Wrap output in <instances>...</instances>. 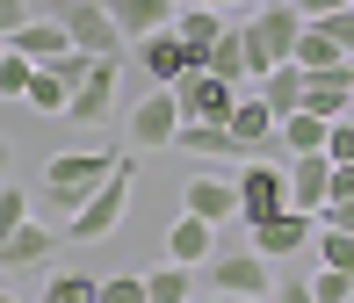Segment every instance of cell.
<instances>
[{
  "label": "cell",
  "instance_id": "obj_1",
  "mask_svg": "<svg viewBox=\"0 0 354 303\" xmlns=\"http://www.w3.org/2000/svg\"><path fill=\"white\" fill-rule=\"evenodd\" d=\"M116 159H123V145H80V152H51V159H44V195H37V202H44L51 217H66V224H73V217L87 210V195L109 181V173H116Z\"/></svg>",
  "mask_w": 354,
  "mask_h": 303
},
{
  "label": "cell",
  "instance_id": "obj_2",
  "mask_svg": "<svg viewBox=\"0 0 354 303\" xmlns=\"http://www.w3.org/2000/svg\"><path fill=\"white\" fill-rule=\"evenodd\" d=\"M131 195H138V152H123V159H116V173L94 188L87 210L66 224V238H80V246H102V238H116V224L131 217Z\"/></svg>",
  "mask_w": 354,
  "mask_h": 303
},
{
  "label": "cell",
  "instance_id": "obj_3",
  "mask_svg": "<svg viewBox=\"0 0 354 303\" xmlns=\"http://www.w3.org/2000/svg\"><path fill=\"white\" fill-rule=\"evenodd\" d=\"M304 29H311V22H304V8H297V0H275V8H261V14L246 22V37H253V87H261L275 66H297Z\"/></svg>",
  "mask_w": 354,
  "mask_h": 303
},
{
  "label": "cell",
  "instance_id": "obj_4",
  "mask_svg": "<svg viewBox=\"0 0 354 303\" xmlns=\"http://www.w3.org/2000/svg\"><path fill=\"white\" fill-rule=\"evenodd\" d=\"M58 22L73 29V51H87V58H123V22L109 14V0H66L58 8Z\"/></svg>",
  "mask_w": 354,
  "mask_h": 303
},
{
  "label": "cell",
  "instance_id": "obj_5",
  "mask_svg": "<svg viewBox=\"0 0 354 303\" xmlns=\"http://www.w3.org/2000/svg\"><path fill=\"white\" fill-rule=\"evenodd\" d=\"M116 94H123V58H94V72L73 87V123L80 130H102L116 116Z\"/></svg>",
  "mask_w": 354,
  "mask_h": 303
},
{
  "label": "cell",
  "instance_id": "obj_6",
  "mask_svg": "<svg viewBox=\"0 0 354 303\" xmlns=\"http://www.w3.org/2000/svg\"><path fill=\"white\" fill-rule=\"evenodd\" d=\"M174 101H181V116H188V123H232V108H239V87L196 66L188 79H174Z\"/></svg>",
  "mask_w": 354,
  "mask_h": 303
},
{
  "label": "cell",
  "instance_id": "obj_7",
  "mask_svg": "<svg viewBox=\"0 0 354 303\" xmlns=\"http://www.w3.org/2000/svg\"><path fill=\"white\" fill-rule=\"evenodd\" d=\"M282 210H289V173L246 159V173H239V217H246V231L268 224V217H282Z\"/></svg>",
  "mask_w": 354,
  "mask_h": 303
},
{
  "label": "cell",
  "instance_id": "obj_8",
  "mask_svg": "<svg viewBox=\"0 0 354 303\" xmlns=\"http://www.w3.org/2000/svg\"><path fill=\"white\" fill-rule=\"evenodd\" d=\"M181 101H174V87H152V94H138V108H131V137H138V152H159V145H174L181 137Z\"/></svg>",
  "mask_w": 354,
  "mask_h": 303
},
{
  "label": "cell",
  "instance_id": "obj_9",
  "mask_svg": "<svg viewBox=\"0 0 354 303\" xmlns=\"http://www.w3.org/2000/svg\"><path fill=\"white\" fill-rule=\"evenodd\" d=\"M210 289L217 296H275V275H268V253H217L210 260Z\"/></svg>",
  "mask_w": 354,
  "mask_h": 303
},
{
  "label": "cell",
  "instance_id": "obj_10",
  "mask_svg": "<svg viewBox=\"0 0 354 303\" xmlns=\"http://www.w3.org/2000/svg\"><path fill=\"white\" fill-rule=\"evenodd\" d=\"M311 246H318V217H304V210L253 224V253H268V260H289V253H311Z\"/></svg>",
  "mask_w": 354,
  "mask_h": 303
},
{
  "label": "cell",
  "instance_id": "obj_11",
  "mask_svg": "<svg viewBox=\"0 0 354 303\" xmlns=\"http://www.w3.org/2000/svg\"><path fill=\"white\" fill-rule=\"evenodd\" d=\"M8 51H22L29 66H58V58L73 51V29L58 22V14H29V22L8 37Z\"/></svg>",
  "mask_w": 354,
  "mask_h": 303
},
{
  "label": "cell",
  "instance_id": "obj_12",
  "mask_svg": "<svg viewBox=\"0 0 354 303\" xmlns=\"http://www.w3.org/2000/svg\"><path fill=\"white\" fill-rule=\"evenodd\" d=\"M138 72L159 79V87H174V79H188V43L174 37V29H152V37H138Z\"/></svg>",
  "mask_w": 354,
  "mask_h": 303
},
{
  "label": "cell",
  "instance_id": "obj_13",
  "mask_svg": "<svg viewBox=\"0 0 354 303\" xmlns=\"http://www.w3.org/2000/svg\"><path fill=\"white\" fill-rule=\"evenodd\" d=\"M224 130H232V152H246V159H253L261 145H275L282 116L261 101V94H239V108H232V123H224Z\"/></svg>",
  "mask_w": 354,
  "mask_h": 303
},
{
  "label": "cell",
  "instance_id": "obj_14",
  "mask_svg": "<svg viewBox=\"0 0 354 303\" xmlns=\"http://www.w3.org/2000/svg\"><path fill=\"white\" fill-rule=\"evenodd\" d=\"M181 202H188V217H203V224H224V217H239V181H224V173H188Z\"/></svg>",
  "mask_w": 354,
  "mask_h": 303
},
{
  "label": "cell",
  "instance_id": "obj_15",
  "mask_svg": "<svg viewBox=\"0 0 354 303\" xmlns=\"http://www.w3.org/2000/svg\"><path fill=\"white\" fill-rule=\"evenodd\" d=\"M326 202H333V159L311 152V159H297V166H289V210L318 217Z\"/></svg>",
  "mask_w": 354,
  "mask_h": 303
},
{
  "label": "cell",
  "instance_id": "obj_16",
  "mask_svg": "<svg viewBox=\"0 0 354 303\" xmlns=\"http://www.w3.org/2000/svg\"><path fill=\"white\" fill-rule=\"evenodd\" d=\"M224 29H232V22H224L217 8H181V14H174V37L188 43V66H210V51L224 43Z\"/></svg>",
  "mask_w": 354,
  "mask_h": 303
},
{
  "label": "cell",
  "instance_id": "obj_17",
  "mask_svg": "<svg viewBox=\"0 0 354 303\" xmlns=\"http://www.w3.org/2000/svg\"><path fill=\"white\" fill-rule=\"evenodd\" d=\"M167 260H181V267H196V260H217V224H203V217H174V231H167Z\"/></svg>",
  "mask_w": 354,
  "mask_h": 303
},
{
  "label": "cell",
  "instance_id": "obj_18",
  "mask_svg": "<svg viewBox=\"0 0 354 303\" xmlns=\"http://www.w3.org/2000/svg\"><path fill=\"white\" fill-rule=\"evenodd\" d=\"M203 72L232 79V87L246 94V79H253V37H246V22H232V29H224V43L210 51V66H203Z\"/></svg>",
  "mask_w": 354,
  "mask_h": 303
},
{
  "label": "cell",
  "instance_id": "obj_19",
  "mask_svg": "<svg viewBox=\"0 0 354 303\" xmlns=\"http://www.w3.org/2000/svg\"><path fill=\"white\" fill-rule=\"evenodd\" d=\"M188 0H109V14L123 22V37H152V29H174Z\"/></svg>",
  "mask_w": 354,
  "mask_h": 303
},
{
  "label": "cell",
  "instance_id": "obj_20",
  "mask_svg": "<svg viewBox=\"0 0 354 303\" xmlns=\"http://www.w3.org/2000/svg\"><path fill=\"white\" fill-rule=\"evenodd\" d=\"M51 253H58V231H51V224H37V217H29L15 238H0V267H44Z\"/></svg>",
  "mask_w": 354,
  "mask_h": 303
},
{
  "label": "cell",
  "instance_id": "obj_21",
  "mask_svg": "<svg viewBox=\"0 0 354 303\" xmlns=\"http://www.w3.org/2000/svg\"><path fill=\"white\" fill-rule=\"evenodd\" d=\"M326 137H333V123H326V116H311V108H297V116H282L275 145H282L289 159H311V152H326Z\"/></svg>",
  "mask_w": 354,
  "mask_h": 303
},
{
  "label": "cell",
  "instance_id": "obj_22",
  "mask_svg": "<svg viewBox=\"0 0 354 303\" xmlns=\"http://www.w3.org/2000/svg\"><path fill=\"white\" fill-rule=\"evenodd\" d=\"M304 87H311V72H304V66H275V72H268L253 94H261L275 116H297V108H304Z\"/></svg>",
  "mask_w": 354,
  "mask_h": 303
},
{
  "label": "cell",
  "instance_id": "obj_23",
  "mask_svg": "<svg viewBox=\"0 0 354 303\" xmlns=\"http://www.w3.org/2000/svg\"><path fill=\"white\" fill-rule=\"evenodd\" d=\"M196 267H181V260H167V267H152L145 275V303H196Z\"/></svg>",
  "mask_w": 354,
  "mask_h": 303
},
{
  "label": "cell",
  "instance_id": "obj_24",
  "mask_svg": "<svg viewBox=\"0 0 354 303\" xmlns=\"http://www.w3.org/2000/svg\"><path fill=\"white\" fill-rule=\"evenodd\" d=\"M297 66H304V72H340V66H347V51L311 22V29H304V43H297Z\"/></svg>",
  "mask_w": 354,
  "mask_h": 303
},
{
  "label": "cell",
  "instance_id": "obj_25",
  "mask_svg": "<svg viewBox=\"0 0 354 303\" xmlns=\"http://www.w3.org/2000/svg\"><path fill=\"white\" fill-rule=\"evenodd\" d=\"M29 108L37 116H73V87L58 79L51 66H37V87H29Z\"/></svg>",
  "mask_w": 354,
  "mask_h": 303
},
{
  "label": "cell",
  "instance_id": "obj_26",
  "mask_svg": "<svg viewBox=\"0 0 354 303\" xmlns=\"http://www.w3.org/2000/svg\"><path fill=\"white\" fill-rule=\"evenodd\" d=\"M181 152H203V159H217V152H232V130L224 123H181V137H174Z\"/></svg>",
  "mask_w": 354,
  "mask_h": 303
},
{
  "label": "cell",
  "instance_id": "obj_27",
  "mask_svg": "<svg viewBox=\"0 0 354 303\" xmlns=\"http://www.w3.org/2000/svg\"><path fill=\"white\" fill-rule=\"evenodd\" d=\"M311 267H340V275H354V231H318Z\"/></svg>",
  "mask_w": 354,
  "mask_h": 303
},
{
  "label": "cell",
  "instance_id": "obj_28",
  "mask_svg": "<svg viewBox=\"0 0 354 303\" xmlns=\"http://www.w3.org/2000/svg\"><path fill=\"white\" fill-rule=\"evenodd\" d=\"M37 303H102V282H87V275H51Z\"/></svg>",
  "mask_w": 354,
  "mask_h": 303
},
{
  "label": "cell",
  "instance_id": "obj_29",
  "mask_svg": "<svg viewBox=\"0 0 354 303\" xmlns=\"http://www.w3.org/2000/svg\"><path fill=\"white\" fill-rule=\"evenodd\" d=\"M29 87H37V66H29L22 51H8L0 58V94H8V101H29Z\"/></svg>",
  "mask_w": 354,
  "mask_h": 303
},
{
  "label": "cell",
  "instance_id": "obj_30",
  "mask_svg": "<svg viewBox=\"0 0 354 303\" xmlns=\"http://www.w3.org/2000/svg\"><path fill=\"white\" fill-rule=\"evenodd\" d=\"M311 296L318 303H354V275H340V267H311Z\"/></svg>",
  "mask_w": 354,
  "mask_h": 303
},
{
  "label": "cell",
  "instance_id": "obj_31",
  "mask_svg": "<svg viewBox=\"0 0 354 303\" xmlns=\"http://www.w3.org/2000/svg\"><path fill=\"white\" fill-rule=\"evenodd\" d=\"M22 224H29V195H22V188H8V181H0V238H15Z\"/></svg>",
  "mask_w": 354,
  "mask_h": 303
},
{
  "label": "cell",
  "instance_id": "obj_32",
  "mask_svg": "<svg viewBox=\"0 0 354 303\" xmlns=\"http://www.w3.org/2000/svg\"><path fill=\"white\" fill-rule=\"evenodd\" d=\"M102 303H145V275H109L102 282Z\"/></svg>",
  "mask_w": 354,
  "mask_h": 303
},
{
  "label": "cell",
  "instance_id": "obj_33",
  "mask_svg": "<svg viewBox=\"0 0 354 303\" xmlns=\"http://www.w3.org/2000/svg\"><path fill=\"white\" fill-rule=\"evenodd\" d=\"M326 159H333V166H354V116H347V123H333V137H326Z\"/></svg>",
  "mask_w": 354,
  "mask_h": 303
},
{
  "label": "cell",
  "instance_id": "obj_34",
  "mask_svg": "<svg viewBox=\"0 0 354 303\" xmlns=\"http://www.w3.org/2000/svg\"><path fill=\"white\" fill-rule=\"evenodd\" d=\"M318 29H326V37H333V43H340V51L354 58V8H340V14H326V22H318Z\"/></svg>",
  "mask_w": 354,
  "mask_h": 303
},
{
  "label": "cell",
  "instance_id": "obj_35",
  "mask_svg": "<svg viewBox=\"0 0 354 303\" xmlns=\"http://www.w3.org/2000/svg\"><path fill=\"white\" fill-rule=\"evenodd\" d=\"M22 22H29V0H0V43H8Z\"/></svg>",
  "mask_w": 354,
  "mask_h": 303
},
{
  "label": "cell",
  "instance_id": "obj_36",
  "mask_svg": "<svg viewBox=\"0 0 354 303\" xmlns=\"http://www.w3.org/2000/svg\"><path fill=\"white\" fill-rule=\"evenodd\" d=\"M275 303H318V296H311V282L289 275V282H275Z\"/></svg>",
  "mask_w": 354,
  "mask_h": 303
},
{
  "label": "cell",
  "instance_id": "obj_37",
  "mask_svg": "<svg viewBox=\"0 0 354 303\" xmlns=\"http://www.w3.org/2000/svg\"><path fill=\"white\" fill-rule=\"evenodd\" d=\"M304 8V22H326V14H340V8H354V0H297Z\"/></svg>",
  "mask_w": 354,
  "mask_h": 303
},
{
  "label": "cell",
  "instance_id": "obj_38",
  "mask_svg": "<svg viewBox=\"0 0 354 303\" xmlns=\"http://www.w3.org/2000/svg\"><path fill=\"white\" fill-rule=\"evenodd\" d=\"M340 195H354V166H333V202Z\"/></svg>",
  "mask_w": 354,
  "mask_h": 303
},
{
  "label": "cell",
  "instance_id": "obj_39",
  "mask_svg": "<svg viewBox=\"0 0 354 303\" xmlns=\"http://www.w3.org/2000/svg\"><path fill=\"white\" fill-rule=\"evenodd\" d=\"M188 8H217V14H239V8H253V0H188Z\"/></svg>",
  "mask_w": 354,
  "mask_h": 303
},
{
  "label": "cell",
  "instance_id": "obj_40",
  "mask_svg": "<svg viewBox=\"0 0 354 303\" xmlns=\"http://www.w3.org/2000/svg\"><path fill=\"white\" fill-rule=\"evenodd\" d=\"M8 166H15V145H8V137H0V181H8Z\"/></svg>",
  "mask_w": 354,
  "mask_h": 303
},
{
  "label": "cell",
  "instance_id": "obj_41",
  "mask_svg": "<svg viewBox=\"0 0 354 303\" xmlns=\"http://www.w3.org/2000/svg\"><path fill=\"white\" fill-rule=\"evenodd\" d=\"M210 303H275V296H210Z\"/></svg>",
  "mask_w": 354,
  "mask_h": 303
},
{
  "label": "cell",
  "instance_id": "obj_42",
  "mask_svg": "<svg viewBox=\"0 0 354 303\" xmlns=\"http://www.w3.org/2000/svg\"><path fill=\"white\" fill-rule=\"evenodd\" d=\"M0 58H8V43H0Z\"/></svg>",
  "mask_w": 354,
  "mask_h": 303
},
{
  "label": "cell",
  "instance_id": "obj_43",
  "mask_svg": "<svg viewBox=\"0 0 354 303\" xmlns=\"http://www.w3.org/2000/svg\"><path fill=\"white\" fill-rule=\"evenodd\" d=\"M0 303H15V296H0Z\"/></svg>",
  "mask_w": 354,
  "mask_h": 303
}]
</instances>
